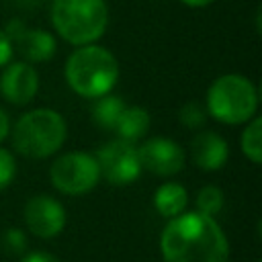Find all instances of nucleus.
Listing matches in <instances>:
<instances>
[{
    "mask_svg": "<svg viewBox=\"0 0 262 262\" xmlns=\"http://www.w3.org/2000/svg\"><path fill=\"white\" fill-rule=\"evenodd\" d=\"M160 252L166 262H227L229 242L215 217L190 211L166 223Z\"/></svg>",
    "mask_w": 262,
    "mask_h": 262,
    "instance_id": "nucleus-1",
    "label": "nucleus"
},
{
    "mask_svg": "<svg viewBox=\"0 0 262 262\" xmlns=\"http://www.w3.org/2000/svg\"><path fill=\"white\" fill-rule=\"evenodd\" d=\"M119 78L115 55L100 45H80L66 63V80L70 88L84 98H98L113 90Z\"/></svg>",
    "mask_w": 262,
    "mask_h": 262,
    "instance_id": "nucleus-2",
    "label": "nucleus"
},
{
    "mask_svg": "<svg viewBox=\"0 0 262 262\" xmlns=\"http://www.w3.org/2000/svg\"><path fill=\"white\" fill-rule=\"evenodd\" d=\"M68 127L63 117L53 108H35L25 113L12 129L14 149L33 160L53 156L66 141Z\"/></svg>",
    "mask_w": 262,
    "mask_h": 262,
    "instance_id": "nucleus-3",
    "label": "nucleus"
},
{
    "mask_svg": "<svg viewBox=\"0 0 262 262\" xmlns=\"http://www.w3.org/2000/svg\"><path fill=\"white\" fill-rule=\"evenodd\" d=\"M51 23L72 45H90L100 39L108 25L104 0H53Z\"/></svg>",
    "mask_w": 262,
    "mask_h": 262,
    "instance_id": "nucleus-4",
    "label": "nucleus"
},
{
    "mask_svg": "<svg viewBox=\"0 0 262 262\" xmlns=\"http://www.w3.org/2000/svg\"><path fill=\"white\" fill-rule=\"evenodd\" d=\"M207 108L221 123L227 125L248 123L252 117H256L258 90L246 76L225 74L209 86Z\"/></svg>",
    "mask_w": 262,
    "mask_h": 262,
    "instance_id": "nucleus-5",
    "label": "nucleus"
},
{
    "mask_svg": "<svg viewBox=\"0 0 262 262\" xmlns=\"http://www.w3.org/2000/svg\"><path fill=\"white\" fill-rule=\"evenodd\" d=\"M51 184L63 192V194H86L90 192L98 180H100V170L96 164V158L86 151H70L59 156L49 170Z\"/></svg>",
    "mask_w": 262,
    "mask_h": 262,
    "instance_id": "nucleus-6",
    "label": "nucleus"
},
{
    "mask_svg": "<svg viewBox=\"0 0 262 262\" xmlns=\"http://www.w3.org/2000/svg\"><path fill=\"white\" fill-rule=\"evenodd\" d=\"M94 158H96L100 176L115 186H125L135 182L143 170L133 141H127L121 137L104 143Z\"/></svg>",
    "mask_w": 262,
    "mask_h": 262,
    "instance_id": "nucleus-7",
    "label": "nucleus"
},
{
    "mask_svg": "<svg viewBox=\"0 0 262 262\" xmlns=\"http://www.w3.org/2000/svg\"><path fill=\"white\" fill-rule=\"evenodd\" d=\"M25 223L29 231L41 239L55 237L66 227V209L57 199L37 194L25 205Z\"/></svg>",
    "mask_w": 262,
    "mask_h": 262,
    "instance_id": "nucleus-8",
    "label": "nucleus"
},
{
    "mask_svg": "<svg viewBox=\"0 0 262 262\" xmlns=\"http://www.w3.org/2000/svg\"><path fill=\"white\" fill-rule=\"evenodd\" d=\"M141 168L156 176H174L184 168V149L168 137H151L137 147Z\"/></svg>",
    "mask_w": 262,
    "mask_h": 262,
    "instance_id": "nucleus-9",
    "label": "nucleus"
},
{
    "mask_svg": "<svg viewBox=\"0 0 262 262\" xmlns=\"http://www.w3.org/2000/svg\"><path fill=\"white\" fill-rule=\"evenodd\" d=\"M39 90V76L27 61H12L2 68L0 94L12 104H29Z\"/></svg>",
    "mask_w": 262,
    "mask_h": 262,
    "instance_id": "nucleus-10",
    "label": "nucleus"
},
{
    "mask_svg": "<svg viewBox=\"0 0 262 262\" xmlns=\"http://www.w3.org/2000/svg\"><path fill=\"white\" fill-rule=\"evenodd\" d=\"M4 33L27 61H47L55 53V39L43 29H29L25 23L12 20Z\"/></svg>",
    "mask_w": 262,
    "mask_h": 262,
    "instance_id": "nucleus-11",
    "label": "nucleus"
},
{
    "mask_svg": "<svg viewBox=\"0 0 262 262\" xmlns=\"http://www.w3.org/2000/svg\"><path fill=\"white\" fill-rule=\"evenodd\" d=\"M190 156L201 170L213 172L225 166L229 158V147L221 135L213 131H201L190 143Z\"/></svg>",
    "mask_w": 262,
    "mask_h": 262,
    "instance_id": "nucleus-12",
    "label": "nucleus"
},
{
    "mask_svg": "<svg viewBox=\"0 0 262 262\" xmlns=\"http://www.w3.org/2000/svg\"><path fill=\"white\" fill-rule=\"evenodd\" d=\"M188 203V194L186 188L178 182H166L162 186H158L156 194H154V207L162 217H176L180 213H184Z\"/></svg>",
    "mask_w": 262,
    "mask_h": 262,
    "instance_id": "nucleus-13",
    "label": "nucleus"
},
{
    "mask_svg": "<svg viewBox=\"0 0 262 262\" xmlns=\"http://www.w3.org/2000/svg\"><path fill=\"white\" fill-rule=\"evenodd\" d=\"M149 127V115L145 108L141 106H125L117 125H115V131L119 133L121 139H127V141H135L139 137L145 135Z\"/></svg>",
    "mask_w": 262,
    "mask_h": 262,
    "instance_id": "nucleus-14",
    "label": "nucleus"
},
{
    "mask_svg": "<svg viewBox=\"0 0 262 262\" xmlns=\"http://www.w3.org/2000/svg\"><path fill=\"white\" fill-rule=\"evenodd\" d=\"M123 108H125V102L119 96H113V94L98 96L94 100V104H92V121L98 127L111 131V129H115Z\"/></svg>",
    "mask_w": 262,
    "mask_h": 262,
    "instance_id": "nucleus-15",
    "label": "nucleus"
},
{
    "mask_svg": "<svg viewBox=\"0 0 262 262\" xmlns=\"http://www.w3.org/2000/svg\"><path fill=\"white\" fill-rule=\"evenodd\" d=\"M242 151L246 154V158L252 164H260L262 162V121L260 117H252L250 123L246 125L244 133H242Z\"/></svg>",
    "mask_w": 262,
    "mask_h": 262,
    "instance_id": "nucleus-16",
    "label": "nucleus"
},
{
    "mask_svg": "<svg viewBox=\"0 0 262 262\" xmlns=\"http://www.w3.org/2000/svg\"><path fill=\"white\" fill-rule=\"evenodd\" d=\"M223 192L219 186H213V184H207L199 190L196 194V211L203 213V215H209V217H215L221 209H223Z\"/></svg>",
    "mask_w": 262,
    "mask_h": 262,
    "instance_id": "nucleus-17",
    "label": "nucleus"
},
{
    "mask_svg": "<svg viewBox=\"0 0 262 262\" xmlns=\"http://www.w3.org/2000/svg\"><path fill=\"white\" fill-rule=\"evenodd\" d=\"M0 246L8 256H20L27 252V235L20 229L10 227L0 235Z\"/></svg>",
    "mask_w": 262,
    "mask_h": 262,
    "instance_id": "nucleus-18",
    "label": "nucleus"
},
{
    "mask_svg": "<svg viewBox=\"0 0 262 262\" xmlns=\"http://www.w3.org/2000/svg\"><path fill=\"white\" fill-rule=\"evenodd\" d=\"M178 117H180V121H182L188 129H196V127H203V123H205V119H207V113H205V108H203L201 104L188 102V104H184V106L180 108Z\"/></svg>",
    "mask_w": 262,
    "mask_h": 262,
    "instance_id": "nucleus-19",
    "label": "nucleus"
},
{
    "mask_svg": "<svg viewBox=\"0 0 262 262\" xmlns=\"http://www.w3.org/2000/svg\"><path fill=\"white\" fill-rule=\"evenodd\" d=\"M16 174V162L12 158V154L4 147H0V190H4Z\"/></svg>",
    "mask_w": 262,
    "mask_h": 262,
    "instance_id": "nucleus-20",
    "label": "nucleus"
},
{
    "mask_svg": "<svg viewBox=\"0 0 262 262\" xmlns=\"http://www.w3.org/2000/svg\"><path fill=\"white\" fill-rule=\"evenodd\" d=\"M12 51H14V47H12L10 39H8V35H6L4 31H0V70H2L6 63H10Z\"/></svg>",
    "mask_w": 262,
    "mask_h": 262,
    "instance_id": "nucleus-21",
    "label": "nucleus"
},
{
    "mask_svg": "<svg viewBox=\"0 0 262 262\" xmlns=\"http://www.w3.org/2000/svg\"><path fill=\"white\" fill-rule=\"evenodd\" d=\"M20 262H59V260L45 250H35V252H27Z\"/></svg>",
    "mask_w": 262,
    "mask_h": 262,
    "instance_id": "nucleus-22",
    "label": "nucleus"
},
{
    "mask_svg": "<svg viewBox=\"0 0 262 262\" xmlns=\"http://www.w3.org/2000/svg\"><path fill=\"white\" fill-rule=\"evenodd\" d=\"M8 131H10V121H8V115L0 108V141L8 135Z\"/></svg>",
    "mask_w": 262,
    "mask_h": 262,
    "instance_id": "nucleus-23",
    "label": "nucleus"
},
{
    "mask_svg": "<svg viewBox=\"0 0 262 262\" xmlns=\"http://www.w3.org/2000/svg\"><path fill=\"white\" fill-rule=\"evenodd\" d=\"M180 2H184L190 8H203V6H209L213 0H180Z\"/></svg>",
    "mask_w": 262,
    "mask_h": 262,
    "instance_id": "nucleus-24",
    "label": "nucleus"
}]
</instances>
